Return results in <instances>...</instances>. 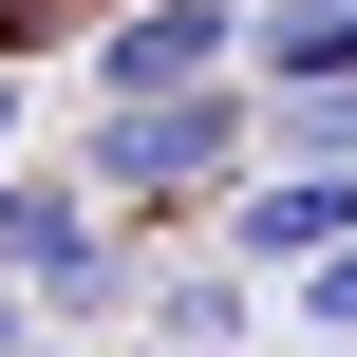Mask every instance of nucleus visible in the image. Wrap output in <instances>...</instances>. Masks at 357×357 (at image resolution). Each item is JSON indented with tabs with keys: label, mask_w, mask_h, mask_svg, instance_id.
<instances>
[{
	"label": "nucleus",
	"mask_w": 357,
	"mask_h": 357,
	"mask_svg": "<svg viewBox=\"0 0 357 357\" xmlns=\"http://www.w3.org/2000/svg\"><path fill=\"white\" fill-rule=\"evenodd\" d=\"M113 357H151V339H113Z\"/></svg>",
	"instance_id": "nucleus-10"
},
{
	"label": "nucleus",
	"mask_w": 357,
	"mask_h": 357,
	"mask_svg": "<svg viewBox=\"0 0 357 357\" xmlns=\"http://www.w3.org/2000/svg\"><path fill=\"white\" fill-rule=\"evenodd\" d=\"M94 188L151 226V207H226L245 188V94H151V113H94Z\"/></svg>",
	"instance_id": "nucleus-1"
},
{
	"label": "nucleus",
	"mask_w": 357,
	"mask_h": 357,
	"mask_svg": "<svg viewBox=\"0 0 357 357\" xmlns=\"http://www.w3.org/2000/svg\"><path fill=\"white\" fill-rule=\"evenodd\" d=\"M0 357H56V320H38V282H0Z\"/></svg>",
	"instance_id": "nucleus-8"
},
{
	"label": "nucleus",
	"mask_w": 357,
	"mask_h": 357,
	"mask_svg": "<svg viewBox=\"0 0 357 357\" xmlns=\"http://www.w3.org/2000/svg\"><path fill=\"white\" fill-rule=\"evenodd\" d=\"M282 339H320V357H357V245L320 264V282H282Z\"/></svg>",
	"instance_id": "nucleus-7"
},
{
	"label": "nucleus",
	"mask_w": 357,
	"mask_h": 357,
	"mask_svg": "<svg viewBox=\"0 0 357 357\" xmlns=\"http://www.w3.org/2000/svg\"><path fill=\"white\" fill-rule=\"evenodd\" d=\"M151 357H226L245 339V264H151V320H132Z\"/></svg>",
	"instance_id": "nucleus-5"
},
{
	"label": "nucleus",
	"mask_w": 357,
	"mask_h": 357,
	"mask_svg": "<svg viewBox=\"0 0 357 357\" xmlns=\"http://www.w3.org/2000/svg\"><path fill=\"white\" fill-rule=\"evenodd\" d=\"M0 151H19V75H0Z\"/></svg>",
	"instance_id": "nucleus-9"
},
{
	"label": "nucleus",
	"mask_w": 357,
	"mask_h": 357,
	"mask_svg": "<svg viewBox=\"0 0 357 357\" xmlns=\"http://www.w3.org/2000/svg\"><path fill=\"white\" fill-rule=\"evenodd\" d=\"M245 75H264V94H339V75H357V0H264Z\"/></svg>",
	"instance_id": "nucleus-4"
},
{
	"label": "nucleus",
	"mask_w": 357,
	"mask_h": 357,
	"mask_svg": "<svg viewBox=\"0 0 357 357\" xmlns=\"http://www.w3.org/2000/svg\"><path fill=\"white\" fill-rule=\"evenodd\" d=\"M264 38V0H113L94 19V113H151V94H226Z\"/></svg>",
	"instance_id": "nucleus-2"
},
{
	"label": "nucleus",
	"mask_w": 357,
	"mask_h": 357,
	"mask_svg": "<svg viewBox=\"0 0 357 357\" xmlns=\"http://www.w3.org/2000/svg\"><path fill=\"white\" fill-rule=\"evenodd\" d=\"M339 245H357V169H245L226 188V264L245 282H320Z\"/></svg>",
	"instance_id": "nucleus-3"
},
{
	"label": "nucleus",
	"mask_w": 357,
	"mask_h": 357,
	"mask_svg": "<svg viewBox=\"0 0 357 357\" xmlns=\"http://www.w3.org/2000/svg\"><path fill=\"white\" fill-rule=\"evenodd\" d=\"M282 169H357V75L339 94H282Z\"/></svg>",
	"instance_id": "nucleus-6"
}]
</instances>
